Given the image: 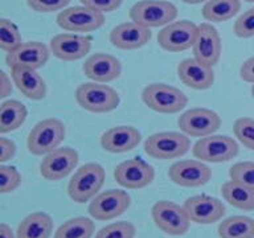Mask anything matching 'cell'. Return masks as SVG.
I'll return each instance as SVG.
<instances>
[{"instance_id": "28", "label": "cell", "mask_w": 254, "mask_h": 238, "mask_svg": "<svg viewBox=\"0 0 254 238\" xmlns=\"http://www.w3.org/2000/svg\"><path fill=\"white\" fill-rule=\"evenodd\" d=\"M241 9V0H209L201 9L202 17L210 23H222L233 19Z\"/></svg>"}, {"instance_id": "38", "label": "cell", "mask_w": 254, "mask_h": 238, "mask_svg": "<svg viewBox=\"0 0 254 238\" xmlns=\"http://www.w3.org/2000/svg\"><path fill=\"white\" fill-rule=\"evenodd\" d=\"M82 5L95 9V11L102 12V13H109L118 9L122 4V0H79Z\"/></svg>"}, {"instance_id": "11", "label": "cell", "mask_w": 254, "mask_h": 238, "mask_svg": "<svg viewBox=\"0 0 254 238\" xmlns=\"http://www.w3.org/2000/svg\"><path fill=\"white\" fill-rule=\"evenodd\" d=\"M57 24L61 29L74 33L97 31L105 24V13L86 5L65 8L57 15Z\"/></svg>"}, {"instance_id": "14", "label": "cell", "mask_w": 254, "mask_h": 238, "mask_svg": "<svg viewBox=\"0 0 254 238\" xmlns=\"http://www.w3.org/2000/svg\"><path fill=\"white\" fill-rule=\"evenodd\" d=\"M114 178L127 189H142L154 181L155 170L142 159H130L115 167Z\"/></svg>"}, {"instance_id": "13", "label": "cell", "mask_w": 254, "mask_h": 238, "mask_svg": "<svg viewBox=\"0 0 254 238\" xmlns=\"http://www.w3.org/2000/svg\"><path fill=\"white\" fill-rule=\"evenodd\" d=\"M78 160V152L70 147L57 148L44 156L40 163V175L48 181H60L73 172Z\"/></svg>"}, {"instance_id": "6", "label": "cell", "mask_w": 254, "mask_h": 238, "mask_svg": "<svg viewBox=\"0 0 254 238\" xmlns=\"http://www.w3.org/2000/svg\"><path fill=\"white\" fill-rule=\"evenodd\" d=\"M190 140L188 135L175 131L156 132L147 138L144 151L148 156L158 160H172L182 158L190 151Z\"/></svg>"}, {"instance_id": "26", "label": "cell", "mask_w": 254, "mask_h": 238, "mask_svg": "<svg viewBox=\"0 0 254 238\" xmlns=\"http://www.w3.org/2000/svg\"><path fill=\"white\" fill-rule=\"evenodd\" d=\"M221 194L229 205L237 209L252 212L254 210V189L229 180L222 184Z\"/></svg>"}, {"instance_id": "23", "label": "cell", "mask_w": 254, "mask_h": 238, "mask_svg": "<svg viewBox=\"0 0 254 238\" xmlns=\"http://www.w3.org/2000/svg\"><path fill=\"white\" fill-rule=\"evenodd\" d=\"M142 140V134L132 126H117L105 131L101 136V147L111 154H123L134 150Z\"/></svg>"}, {"instance_id": "12", "label": "cell", "mask_w": 254, "mask_h": 238, "mask_svg": "<svg viewBox=\"0 0 254 238\" xmlns=\"http://www.w3.org/2000/svg\"><path fill=\"white\" fill-rule=\"evenodd\" d=\"M198 25L190 20L172 21L158 33V44L167 52L179 53L193 47Z\"/></svg>"}, {"instance_id": "33", "label": "cell", "mask_w": 254, "mask_h": 238, "mask_svg": "<svg viewBox=\"0 0 254 238\" xmlns=\"http://www.w3.org/2000/svg\"><path fill=\"white\" fill-rule=\"evenodd\" d=\"M136 228L134 224L128 221H119L98 230L95 238H134Z\"/></svg>"}, {"instance_id": "24", "label": "cell", "mask_w": 254, "mask_h": 238, "mask_svg": "<svg viewBox=\"0 0 254 238\" xmlns=\"http://www.w3.org/2000/svg\"><path fill=\"white\" fill-rule=\"evenodd\" d=\"M11 77L24 97L32 101H41L47 95V85L35 69H12Z\"/></svg>"}, {"instance_id": "2", "label": "cell", "mask_w": 254, "mask_h": 238, "mask_svg": "<svg viewBox=\"0 0 254 238\" xmlns=\"http://www.w3.org/2000/svg\"><path fill=\"white\" fill-rule=\"evenodd\" d=\"M75 101L83 110L95 114L110 113L119 106L118 91L99 82L81 83L75 89Z\"/></svg>"}, {"instance_id": "17", "label": "cell", "mask_w": 254, "mask_h": 238, "mask_svg": "<svg viewBox=\"0 0 254 238\" xmlns=\"http://www.w3.org/2000/svg\"><path fill=\"white\" fill-rule=\"evenodd\" d=\"M184 209L190 216V221L198 225H212L225 216V205L218 198L196 194L184 201Z\"/></svg>"}, {"instance_id": "32", "label": "cell", "mask_w": 254, "mask_h": 238, "mask_svg": "<svg viewBox=\"0 0 254 238\" xmlns=\"http://www.w3.org/2000/svg\"><path fill=\"white\" fill-rule=\"evenodd\" d=\"M234 136L248 150L254 151V119L242 117L233 124Z\"/></svg>"}, {"instance_id": "22", "label": "cell", "mask_w": 254, "mask_h": 238, "mask_svg": "<svg viewBox=\"0 0 254 238\" xmlns=\"http://www.w3.org/2000/svg\"><path fill=\"white\" fill-rule=\"evenodd\" d=\"M151 39V31L134 21L122 23L110 32V43L113 47L122 51H135L144 47Z\"/></svg>"}, {"instance_id": "4", "label": "cell", "mask_w": 254, "mask_h": 238, "mask_svg": "<svg viewBox=\"0 0 254 238\" xmlns=\"http://www.w3.org/2000/svg\"><path fill=\"white\" fill-rule=\"evenodd\" d=\"M130 20L144 28L166 27L178 17V8L166 0H140L130 9Z\"/></svg>"}, {"instance_id": "35", "label": "cell", "mask_w": 254, "mask_h": 238, "mask_svg": "<svg viewBox=\"0 0 254 238\" xmlns=\"http://www.w3.org/2000/svg\"><path fill=\"white\" fill-rule=\"evenodd\" d=\"M21 184V175L15 167L0 166V192L3 194L12 193Z\"/></svg>"}, {"instance_id": "16", "label": "cell", "mask_w": 254, "mask_h": 238, "mask_svg": "<svg viewBox=\"0 0 254 238\" xmlns=\"http://www.w3.org/2000/svg\"><path fill=\"white\" fill-rule=\"evenodd\" d=\"M167 175L176 185L198 188L209 181L212 171L201 160H180L170 167Z\"/></svg>"}, {"instance_id": "19", "label": "cell", "mask_w": 254, "mask_h": 238, "mask_svg": "<svg viewBox=\"0 0 254 238\" xmlns=\"http://www.w3.org/2000/svg\"><path fill=\"white\" fill-rule=\"evenodd\" d=\"M93 39L75 33H60L49 43L51 53L61 61H77L83 59L91 49Z\"/></svg>"}, {"instance_id": "18", "label": "cell", "mask_w": 254, "mask_h": 238, "mask_svg": "<svg viewBox=\"0 0 254 238\" xmlns=\"http://www.w3.org/2000/svg\"><path fill=\"white\" fill-rule=\"evenodd\" d=\"M192 51L194 59L210 67H213L220 61L222 53L221 36L212 24L201 23L198 25Z\"/></svg>"}, {"instance_id": "9", "label": "cell", "mask_w": 254, "mask_h": 238, "mask_svg": "<svg viewBox=\"0 0 254 238\" xmlns=\"http://www.w3.org/2000/svg\"><path fill=\"white\" fill-rule=\"evenodd\" d=\"M178 126L183 134L188 136L205 138L213 135L221 127V118L216 111L204 107H194L179 117Z\"/></svg>"}, {"instance_id": "1", "label": "cell", "mask_w": 254, "mask_h": 238, "mask_svg": "<svg viewBox=\"0 0 254 238\" xmlns=\"http://www.w3.org/2000/svg\"><path fill=\"white\" fill-rule=\"evenodd\" d=\"M106 172L98 163H87L79 167L67 184V194L74 202L83 204L98 194L105 184Z\"/></svg>"}, {"instance_id": "7", "label": "cell", "mask_w": 254, "mask_h": 238, "mask_svg": "<svg viewBox=\"0 0 254 238\" xmlns=\"http://www.w3.org/2000/svg\"><path fill=\"white\" fill-rule=\"evenodd\" d=\"M151 217L154 220L156 228L168 236H184L190 230V218L184 209L168 200L158 201L151 209Z\"/></svg>"}, {"instance_id": "3", "label": "cell", "mask_w": 254, "mask_h": 238, "mask_svg": "<svg viewBox=\"0 0 254 238\" xmlns=\"http://www.w3.org/2000/svg\"><path fill=\"white\" fill-rule=\"evenodd\" d=\"M142 101L148 109L160 114H176L188 105L186 93L167 83H151L144 87Z\"/></svg>"}, {"instance_id": "36", "label": "cell", "mask_w": 254, "mask_h": 238, "mask_svg": "<svg viewBox=\"0 0 254 238\" xmlns=\"http://www.w3.org/2000/svg\"><path fill=\"white\" fill-rule=\"evenodd\" d=\"M234 33L240 39L254 37V7L245 11L234 21Z\"/></svg>"}, {"instance_id": "42", "label": "cell", "mask_w": 254, "mask_h": 238, "mask_svg": "<svg viewBox=\"0 0 254 238\" xmlns=\"http://www.w3.org/2000/svg\"><path fill=\"white\" fill-rule=\"evenodd\" d=\"M0 236H1V238H16V234L12 232V229L7 224L0 225Z\"/></svg>"}, {"instance_id": "45", "label": "cell", "mask_w": 254, "mask_h": 238, "mask_svg": "<svg viewBox=\"0 0 254 238\" xmlns=\"http://www.w3.org/2000/svg\"><path fill=\"white\" fill-rule=\"evenodd\" d=\"M245 1H248V3H254V0H245Z\"/></svg>"}, {"instance_id": "34", "label": "cell", "mask_w": 254, "mask_h": 238, "mask_svg": "<svg viewBox=\"0 0 254 238\" xmlns=\"http://www.w3.org/2000/svg\"><path fill=\"white\" fill-rule=\"evenodd\" d=\"M229 178L254 189V162H240L230 167Z\"/></svg>"}, {"instance_id": "43", "label": "cell", "mask_w": 254, "mask_h": 238, "mask_svg": "<svg viewBox=\"0 0 254 238\" xmlns=\"http://www.w3.org/2000/svg\"><path fill=\"white\" fill-rule=\"evenodd\" d=\"M183 3L186 4H200V3H206L209 0H182Z\"/></svg>"}, {"instance_id": "39", "label": "cell", "mask_w": 254, "mask_h": 238, "mask_svg": "<svg viewBox=\"0 0 254 238\" xmlns=\"http://www.w3.org/2000/svg\"><path fill=\"white\" fill-rule=\"evenodd\" d=\"M16 154V144L7 138H0V162L11 160Z\"/></svg>"}, {"instance_id": "25", "label": "cell", "mask_w": 254, "mask_h": 238, "mask_svg": "<svg viewBox=\"0 0 254 238\" xmlns=\"http://www.w3.org/2000/svg\"><path fill=\"white\" fill-rule=\"evenodd\" d=\"M53 220L48 213L35 212L23 218L16 230V238H51Z\"/></svg>"}, {"instance_id": "10", "label": "cell", "mask_w": 254, "mask_h": 238, "mask_svg": "<svg viewBox=\"0 0 254 238\" xmlns=\"http://www.w3.org/2000/svg\"><path fill=\"white\" fill-rule=\"evenodd\" d=\"M130 205L131 197L126 190L109 189L91 200L87 212L94 220L110 221L125 213Z\"/></svg>"}, {"instance_id": "41", "label": "cell", "mask_w": 254, "mask_h": 238, "mask_svg": "<svg viewBox=\"0 0 254 238\" xmlns=\"http://www.w3.org/2000/svg\"><path fill=\"white\" fill-rule=\"evenodd\" d=\"M0 77H1V79H0V98H5V97H8V95L11 94L12 93V83H11V78L8 77L7 73H4V71H1L0 73Z\"/></svg>"}, {"instance_id": "37", "label": "cell", "mask_w": 254, "mask_h": 238, "mask_svg": "<svg viewBox=\"0 0 254 238\" xmlns=\"http://www.w3.org/2000/svg\"><path fill=\"white\" fill-rule=\"evenodd\" d=\"M70 1L71 0H27V4L32 11L40 13H52L64 9Z\"/></svg>"}, {"instance_id": "8", "label": "cell", "mask_w": 254, "mask_h": 238, "mask_svg": "<svg viewBox=\"0 0 254 238\" xmlns=\"http://www.w3.org/2000/svg\"><path fill=\"white\" fill-rule=\"evenodd\" d=\"M237 142L226 135H209L194 143L192 152L198 160L205 163H225L238 155Z\"/></svg>"}, {"instance_id": "30", "label": "cell", "mask_w": 254, "mask_h": 238, "mask_svg": "<svg viewBox=\"0 0 254 238\" xmlns=\"http://www.w3.org/2000/svg\"><path fill=\"white\" fill-rule=\"evenodd\" d=\"M94 230L95 225L90 218L74 217L64 222L53 238H91Z\"/></svg>"}, {"instance_id": "27", "label": "cell", "mask_w": 254, "mask_h": 238, "mask_svg": "<svg viewBox=\"0 0 254 238\" xmlns=\"http://www.w3.org/2000/svg\"><path fill=\"white\" fill-rule=\"evenodd\" d=\"M27 107L16 99L4 101L0 106V134H8L21 127L27 119Z\"/></svg>"}, {"instance_id": "29", "label": "cell", "mask_w": 254, "mask_h": 238, "mask_svg": "<svg viewBox=\"0 0 254 238\" xmlns=\"http://www.w3.org/2000/svg\"><path fill=\"white\" fill-rule=\"evenodd\" d=\"M220 238H254V218L248 216H232L220 222L217 229Z\"/></svg>"}, {"instance_id": "15", "label": "cell", "mask_w": 254, "mask_h": 238, "mask_svg": "<svg viewBox=\"0 0 254 238\" xmlns=\"http://www.w3.org/2000/svg\"><path fill=\"white\" fill-rule=\"evenodd\" d=\"M51 56V48L39 41H28L20 44L13 51L8 52L5 62L12 69H40L45 66Z\"/></svg>"}, {"instance_id": "31", "label": "cell", "mask_w": 254, "mask_h": 238, "mask_svg": "<svg viewBox=\"0 0 254 238\" xmlns=\"http://www.w3.org/2000/svg\"><path fill=\"white\" fill-rule=\"evenodd\" d=\"M20 44H23V41L17 25L11 20H0V49L8 53L19 47Z\"/></svg>"}, {"instance_id": "5", "label": "cell", "mask_w": 254, "mask_h": 238, "mask_svg": "<svg viewBox=\"0 0 254 238\" xmlns=\"http://www.w3.org/2000/svg\"><path fill=\"white\" fill-rule=\"evenodd\" d=\"M65 135H66V128L60 119H44L37 123L28 135V151L32 155H37V156L48 155L59 148L65 139Z\"/></svg>"}, {"instance_id": "21", "label": "cell", "mask_w": 254, "mask_h": 238, "mask_svg": "<svg viewBox=\"0 0 254 238\" xmlns=\"http://www.w3.org/2000/svg\"><path fill=\"white\" fill-rule=\"evenodd\" d=\"M178 77L186 86L193 90L210 89L214 82L213 67L200 62L198 60L186 59L178 65Z\"/></svg>"}, {"instance_id": "44", "label": "cell", "mask_w": 254, "mask_h": 238, "mask_svg": "<svg viewBox=\"0 0 254 238\" xmlns=\"http://www.w3.org/2000/svg\"><path fill=\"white\" fill-rule=\"evenodd\" d=\"M252 97L254 98V83H253V86H252Z\"/></svg>"}, {"instance_id": "40", "label": "cell", "mask_w": 254, "mask_h": 238, "mask_svg": "<svg viewBox=\"0 0 254 238\" xmlns=\"http://www.w3.org/2000/svg\"><path fill=\"white\" fill-rule=\"evenodd\" d=\"M240 77L245 82L254 83V56L242 63L240 67Z\"/></svg>"}, {"instance_id": "20", "label": "cell", "mask_w": 254, "mask_h": 238, "mask_svg": "<svg viewBox=\"0 0 254 238\" xmlns=\"http://www.w3.org/2000/svg\"><path fill=\"white\" fill-rule=\"evenodd\" d=\"M83 74L91 81L107 83L119 78L122 74V63L117 57L107 53H94L85 61L82 66Z\"/></svg>"}]
</instances>
